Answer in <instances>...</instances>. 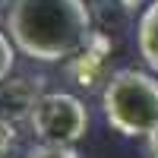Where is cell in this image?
<instances>
[{"mask_svg": "<svg viewBox=\"0 0 158 158\" xmlns=\"http://www.w3.org/2000/svg\"><path fill=\"white\" fill-rule=\"evenodd\" d=\"M3 29L35 63H67L92 35V10L85 0H10Z\"/></svg>", "mask_w": 158, "mask_h": 158, "instance_id": "obj_1", "label": "cell"}, {"mask_svg": "<svg viewBox=\"0 0 158 158\" xmlns=\"http://www.w3.org/2000/svg\"><path fill=\"white\" fill-rule=\"evenodd\" d=\"M101 111L114 133L146 139L158 130V76L136 67L114 70L101 89Z\"/></svg>", "mask_w": 158, "mask_h": 158, "instance_id": "obj_2", "label": "cell"}, {"mask_svg": "<svg viewBox=\"0 0 158 158\" xmlns=\"http://www.w3.org/2000/svg\"><path fill=\"white\" fill-rule=\"evenodd\" d=\"M29 130L41 142L76 146L89 133V108L73 92H44L29 114Z\"/></svg>", "mask_w": 158, "mask_h": 158, "instance_id": "obj_3", "label": "cell"}, {"mask_svg": "<svg viewBox=\"0 0 158 158\" xmlns=\"http://www.w3.org/2000/svg\"><path fill=\"white\" fill-rule=\"evenodd\" d=\"M108 60H111V38L98 29H92L85 44L67 60V76L73 79V85L85 89V92H95L98 85L104 89V82L111 76Z\"/></svg>", "mask_w": 158, "mask_h": 158, "instance_id": "obj_4", "label": "cell"}, {"mask_svg": "<svg viewBox=\"0 0 158 158\" xmlns=\"http://www.w3.org/2000/svg\"><path fill=\"white\" fill-rule=\"evenodd\" d=\"M44 95V79L41 76H6L0 82V117H6L13 123L29 120L32 108L38 98Z\"/></svg>", "mask_w": 158, "mask_h": 158, "instance_id": "obj_5", "label": "cell"}, {"mask_svg": "<svg viewBox=\"0 0 158 158\" xmlns=\"http://www.w3.org/2000/svg\"><path fill=\"white\" fill-rule=\"evenodd\" d=\"M136 48H139V57L146 60V67L158 76V0L142 10L139 25H136Z\"/></svg>", "mask_w": 158, "mask_h": 158, "instance_id": "obj_6", "label": "cell"}, {"mask_svg": "<svg viewBox=\"0 0 158 158\" xmlns=\"http://www.w3.org/2000/svg\"><path fill=\"white\" fill-rule=\"evenodd\" d=\"M22 158H79V152H76V146H67V142H41L38 139Z\"/></svg>", "mask_w": 158, "mask_h": 158, "instance_id": "obj_7", "label": "cell"}, {"mask_svg": "<svg viewBox=\"0 0 158 158\" xmlns=\"http://www.w3.org/2000/svg\"><path fill=\"white\" fill-rule=\"evenodd\" d=\"M13 67H16V44L6 29H0V82L13 76Z\"/></svg>", "mask_w": 158, "mask_h": 158, "instance_id": "obj_8", "label": "cell"}, {"mask_svg": "<svg viewBox=\"0 0 158 158\" xmlns=\"http://www.w3.org/2000/svg\"><path fill=\"white\" fill-rule=\"evenodd\" d=\"M16 139H19L16 123L6 120V117H0V158H10V155H13V149H16Z\"/></svg>", "mask_w": 158, "mask_h": 158, "instance_id": "obj_9", "label": "cell"}, {"mask_svg": "<svg viewBox=\"0 0 158 158\" xmlns=\"http://www.w3.org/2000/svg\"><path fill=\"white\" fill-rule=\"evenodd\" d=\"M146 149H149V158H158V130L146 136Z\"/></svg>", "mask_w": 158, "mask_h": 158, "instance_id": "obj_10", "label": "cell"}, {"mask_svg": "<svg viewBox=\"0 0 158 158\" xmlns=\"http://www.w3.org/2000/svg\"><path fill=\"white\" fill-rule=\"evenodd\" d=\"M117 3H120L123 10H139L142 3H146V0H117Z\"/></svg>", "mask_w": 158, "mask_h": 158, "instance_id": "obj_11", "label": "cell"}, {"mask_svg": "<svg viewBox=\"0 0 158 158\" xmlns=\"http://www.w3.org/2000/svg\"><path fill=\"white\" fill-rule=\"evenodd\" d=\"M0 3H3V6H10V0H0Z\"/></svg>", "mask_w": 158, "mask_h": 158, "instance_id": "obj_12", "label": "cell"}, {"mask_svg": "<svg viewBox=\"0 0 158 158\" xmlns=\"http://www.w3.org/2000/svg\"><path fill=\"white\" fill-rule=\"evenodd\" d=\"M0 6H3V3H0Z\"/></svg>", "mask_w": 158, "mask_h": 158, "instance_id": "obj_13", "label": "cell"}]
</instances>
